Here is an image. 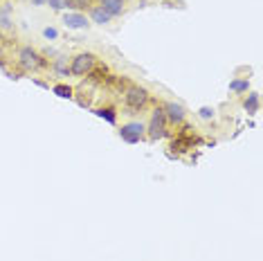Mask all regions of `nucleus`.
Here are the masks:
<instances>
[{
	"label": "nucleus",
	"instance_id": "3",
	"mask_svg": "<svg viewBox=\"0 0 263 261\" xmlns=\"http://www.w3.org/2000/svg\"><path fill=\"white\" fill-rule=\"evenodd\" d=\"M166 115H164V110H162V106L160 108H155L153 110V115H151V120H148L146 124V135L151 140H162L166 138Z\"/></svg>",
	"mask_w": 263,
	"mask_h": 261
},
{
	"label": "nucleus",
	"instance_id": "14",
	"mask_svg": "<svg viewBox=\"0 0 263 261\" xmlns=\"http://www.w3.org/2000/svg\"><path fill=\"white\" fill-rule=\"evenodd\" d=\"M230 90L234 95L248 92L250 90V79H234V81H230Z\"/></svg>",
	"mask_w": 263,
	"mask_h": 261
},
{
	"label": "nucleus",
	"instance_id": "7",
	"mask_svg": "<svg viewBox=\"0 0 263 261\" xmlns=\"http://www.w3.org/2000/svg\"><path fill=\"white\" fill-rule=\"evenodd\" d=\"M63 23H65V27H70V29H86L90 23H88V18L81 14V11H65L63 14Z\"/></svg>",
	"mask_w": 263,
	"mask_h": 261
},
{
	"label": "nucleus",
	"instance_id": "6",
	"mask_svg": "<svg viewBox=\"0 0 263 261\" xmlns=\"http://www.w3.org/2000/svg\"><path fill=\"white\" fill-rule=\"evenodd\" d=\"M162 110H164V115H166V122H171V124H182L184 122V117H187V110H184V106L182 104H176V102H166L162 106Z\"/></svg>",
	"mask_w": 263,
	"mask_h": 261
},
{
	"label": "nucleus",
	"instance_id": "5",
	"mask_svg": "<svg viewBox=\"0 0 263 261\" xmlns=\"http://www.w3.org/2000/svg\"><path fill=\"white\" fill-rule=\"evenodd\" d=\"M124 102H126L128 108L142 110L148 104V90L142 86H128L126 92H124Z\"/></svg>",
	"mask_w": 263,
	"mask_h": 261
},
{
	"label": "nucleus",
	"instance_id": "18",
	"mask_svg": "<svg viewBox=\"0 0 263 261\" xmlns=\"http://www.w3.org/2000/svg\"><path fill=\"white\" fill-rule=\"evenodd\" d=\"M198 115L202 117V120H212V117H214V108H209V106H202V108L198 110Z\"/></svg>",
	"mask_w": 263,
	"mask_h": 261
},
{
	"label": "nucleus",
	"instance_id": "11",
	"mask_svg": "<svg viewBox=\"0 0 263 261\" xmlns=\"http://www.w3.org/2000/svg\"><path fill=\"white\" fill-rule=\"evenodd\" d=\"M52 68H54V72L59 77H70V65H68V59L65 57H57L54 63H52Z\"/></svg>",
	"mask_w": 263,
	"mask_h": 261
},
{
	"label": "nucleus",
	"instance_id": "10",
	"mask_svg": "<svg viewBox=\"0 0 263 261\" xmlns=\"http://www.w3.org/2000/svg\"><path fill=\"white\" fill-rule=\"evenodd\" d=\"M110 18H112V16L108 14V11L101 9L99 5H97V7H90V21L92 23H97V25H108Z\"/></svg>",
	"mask_w": 263,
	"mask_h": 261
},
{
	"label": "nucleus",
	"instance_id": "12",
	"mask_svg": "<svg viewBox=\"0 0 263 261\" xmlns=\"http://www.w3.org/2000/svg\"><path fill=\"white\" fill-rule=\"evenodd\" d=\"M95 115L101 117V120H106L108 124H115V122H117V110L112 108V106H106V108H97V110H95Z\"/></svg>",
	"mask_w": 263,
	"mask_h": 261
},
{
	"label": "nucleus",
	"instance_id": "19",
	"mask_svg": "<svg viewBox=\"0 0 263 261\" xmlns=\"http://www.w3.org/2000/svg\"><path fill=\"white\" fill-rule=\"evenodd\" d=\"M43 36H45V39H57L59 32H57L54 27H45V29H43Z\"/></svg>",
	"mask_w": 263,
	"mask_h": 261
},
{
	"label": "nucleus",
	"instance_id": "13",
	"mask_svg": "<svg viewBox=\"0 0 263 261\" xmlns=\"http://www.w3.org/2000/svg\"><path fill=\"white\" fill-rule=\"evenodd\" d=\"M243 108L250 113V115H254L256 110H259V92H250L248 97H245L243 102Z\"/></svg>",
	"mask_w": 263,
	"mask_h": 261
},
{
	"label": "nucleus",
	"instance_id": "2",
	"mask_svg": "<svg viewBox=\"0 0 263 261\" xmlns=\"http://www.w3.org/2000/svg\"><path fill=\"white\" fill-rule=\"evenodd\" d=\"M95 65H97V57H95L92 52H81V54H77L72 61H70V74L86 77L95 70Z\"/></svg>",
	"mask_w": 263,
	"mask_h": 261
},
{
	"label": "nucleus",
	"instance_id": "4",
	"mask_svg": "<svg viewBox=\"0 0 263 261\" xmlns=\"http://www.w3.org/2000/svg\"><path fill=\"white\" fill-rule=\"evenodd\" d=\"M144 135H146L144 122H128V124H122V128H119V138L126 144H137V142L144 140Z\"/></svg>",
	"mask_w": 263,
	"mask_h": 261
},
{
	"label": "nucleus",
	"instance_id": "21",
	"mask_svg": "<svg viewBox=\"0 0 263 261\" xmlns=\"http://www.w3.org/2000/svg\"><path fill=\"white\" fill-rule=\"evenodd\" d=\"M124 3H126V0H124Z\"/></svg>",
	"mask_w": 263,
	"mask_h": 261
},
{
	"label": "nucleus",
	"instance_id": "9",
	"mask_svg": "<svg viewBox=\"0 0 263 261\" xmlns=\"http://www.w3.org/2000/svg\"><path fill=\"white\" fill-rule=\"evenodd\" d=\"M99 7L104 11H108L110 16H122L126 5H124V0H99Z\"/></svg>",
	"mask_w": 263,
	"mask_h": 261
},
{
	"label": "nucleus",
	"instance_id": "15",
	"mask_svg": "<svg viewBox=\"0 0 263 261\" xmlns=\"http://www.w3.org/2000/svg\"><path fill=\"white\" fill-rule=\"evenodd\" d=\"M45 5H50V9H54V11H68L70 9L68 0H47Z\"/></svg>",
	"mask_w": 263,
	"mask_h": 261
},
{
	"label": "nucleus",
	"instance_id": "1",
	"mask_svg": "<svg viewBox=\"0 0 263 261\" xmlns=\"http://www.w3.org/2000/svg\"><path fill=\"white\" fill-rule=\"evenodd\" d=\"M16 61H18V65L23 70H25V72H34V70H43L45 65H47V61L43 59V54H39L36 50H34V47H21L18 50V59H16Z\"/></svg>",
	"mask_w": 263,
	"mask_h": 261
},
{
	"label": "nucleus",
	"instance_id": "16",
	"mask_svg": "<svg viewBox=\"0 0 263 261\" xmlns=\"http://www.w3.org/2000/svg\"><path fill=\"white\" fill-rule=\"evenodd\" d=\"M52 90H54L59 97H63V99H70V97H72V88L65 86V84H57L54 88H52Z\"/></svg>",
	"mask_w": 263,
	"mask_h": 261
},
{
	"label": "nucleus",
	"instance_id": "20",
	"mask_svg": "<svg viewBox=\"0 0 263 261\" xmlns=\"http://www.w3.org/2000/svg\"><path fill=\"white\" fill-rule=\"evenodd\" d=\"M47 0H32V5H36V7H41V5H45Z\"/></svg>",
	"mask_w": 263,
	"mask_h": 261
},
{
	"label": "nucleus",
	"instance_id": "17",
	"mask_svg": "<svg viewBox=\"0 0 263 261\" xmlns=\"http://www.w3.org/2000/svg\"><path fill=\"white\" fill-rule=\"evenodd\" d=\"M70 3V9H88L90 7V0H68Z\"/></svg>",
	"mask_w": 263,
	"mask_h": 261
},
{
	"label": "nucleus",
	"instance_id": "8",
	"mask_svg": "<svg viewBox=\"0 0 263 261\" xmlns=\"http://www.w3.org/2000/svg\"><path fill=\"white\" fill-rule=\"evenodd\" d=\"M14 29V7L9 3L0 5V32H11Z\"/></svg>",
	"mask_w": 263,
	"mask_h": 261
}]
</instances>
